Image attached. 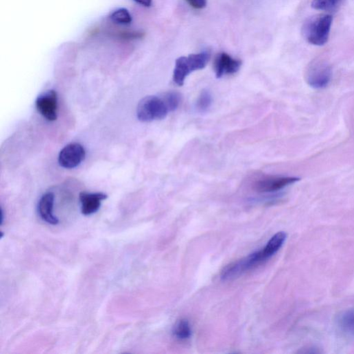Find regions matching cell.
Returning <instances> with one entry per match:
<instances>
[{"label":"cell","mask_w":354,"mask_h":354,"mask_svg":"<svg viewBox=\"0 0 354 354\" xmlns=\"http://www.w3.org/2000/svg\"><path fill=\"white\" fill-rule=\"evenodd\" d=\"M333 17L330 14H318L307 19L302 27L305 40L315 46H323L329 40Z\"/></svg>","instance_id":"cell-2"},{"label":"cell","mask_w":354,"mask_h":354,"mask_svg":"<svg viewBox=\"0 0 354 354\" xmlns=\"http://www.w3.org/2000/svg\"><path fill=\"white\" fill-rule=\"evenodd\" d=\"M343 0H312L311 8L318 11L332 12L335 10Z\"/></svg>","instance_id":"cell-15"},{"label":"cell","mask_w":354,"mask_h":354,"mask_svg":"<svg viewBox=\"0 0 354 354\" xmlns=\"http://www.w3.org/2000/svg\"><path fill=\"white\" fill-rule=\"evenodd\" d=\"M213 103V98L209 90H203L199 95L196 103V108L200 113H206L211 108Z\"/></svg>","instance_id":"cell-13"},{"label":"cell","mask_w":354,"mask_h":354,"mask_svg":"<svg viewBox=\"0 0 354 354\" xmlns=\"http://www.w3.org/2000/svg\"><path fill=\"white\" fill-rule=\"evenodd\" d=\"M85 158V150L79 143H71L65 146L60 152L58 162L67 169L79 165Z\"/></svg>","instance_id":"cell-7"},{"label":"cell","mask_w":354,"mask_h":354,"mask_svg":"<svg viewBox=\"0 0 354 354\" xmlns=\"http://www.w3.org/2000/svg\"><path fill=\"white\" fill-rule=\"evenodd\" d=\"M169 113L163 95L145 97L139 102L137 110L139 120L144 123L164 119Z\"/></svg>","instance_id":"cell-4"},{"label":"cell","mask_w":354,"mask_h":354,"mask_svg":"<svg viewBox=\"0 0 354 354\" xmlns=\"http://www.w3.org/2000/svg\"><path fill=\"white\" fill-rule=\"evenodd\" d=\"M107 198L108 196L102 193H81L80 194V201L82 213L86 216L96 213L100 209L102 202Z\"/></svg>","instance_id":"cell-10"},{"label":"cell","mask_w":354,"mask_h":354,"mask_svg":"<svg viewBox=\"0 0 354 354\" xmlns=\"http://www.w3.org/2000/svg\"><path fill=\"white\" fill-rule=\"evenodd\" d=\"M174 335L180 340L189 339L192 334V329L189 322L183 319L176 324L173 330Z\"/></svg>","instance_id":"cell-14"},{"label":"cell","mask_w":354,"mask_h":354,"mask_svg":"<svg viewBox=\"0 0 354 354\" xmlns=\"http://www.w3.org/2000/svg\"><path fill=\"white\" fill-rule=\"evenodd\" d=\"M36 108L40 114L47 121H54L58 115V95L51 91L39 97L36 101Z\"/></svg>","instance_id":"cell-8"},{"label":"cell","mask_w":354,"mask_h":354,"mask_svg":"<svg viewBox=\"0 0 354 354\" xmlns=\"http://www.w3.org/2000/svg\"><path fill=\"white\" fill-rule=\"evenodd\" d=\"M305 77L309 86L322 90L331 81L332 68L326 60L316 58L307 66Z\"/></svg>","instance_id":"cell-5"},{"label":"cell","mask_w":354,"mask_h":354,"mask_svg":"<svg viewBox=\"0 0 354 354\" xmlns=\"http://www.w3.org/2000/svg\"><path fill=\"white\" fill-rule=\"evenodd\" d=\"M134 1L145 8H150L152 4V0H134Z\"/></svg>","instance_id":"cell-19"},{"label":"cell","mask_w":354,"mask_h":354,"mask_svg":"<svg viewBox=\"0 0 354 354\" xmlns=\"http://www.w3.org/2000/svg\"><path fill=\"white\" fill-rule=\"evenodd\" d=\"M285 241L282 235L276 234L262 249L226 266L222 272L221 278L225 281L231 280L255 269L273 257L282 248Z\"/></svg>","instance_id":"cell-1"},{"label":"cell","mask_w":354,"mask_h":354,"mask_svg":"<svg viewBox=\"0 0 354 354\" xmlns=\"http://www.w3.org/2000/svg\"><path fill=\"white\" fill-rule=\"evenodd\" d=\"M300 180L295 176H268L257 181L254 185V189L261 193L277 192L298 182Z\"/></svg>","instance_id":"cell-6"},{"label":"cell","mask_w":354,"mask_h":354,"mask_svg":"<svg viewBox=\"0 0 354 354\" xmlns=\"http://www.w3.org/2000/svg\"><path fill=\"white\" fill-rule=\"evenodd\" d=\"M242 62L234 59L226 53L220 54L215 58L214 69L217 78L226 75L236 73L241 68Z\"/></svg>","instance_id":"cell-9"},{"label":"cell","mask_w":354,"mask_h":354,"mask_svg":"<svg viewBox=\"0 0 354 354\" xmlns=\"http://www.w3.org/2000/svg\"><path fill=\"white\" fill-rule=\"evenodd\" d=\"M340 330L346 335L354 336V310L342 313L338 321Z\"/></svg>","instance_id":"cell-12"},{"label":"cell","mask_w":354,"mask_h":354,"mask_svg":"<svg viewBox=\"0 0 354 354\" xmlns=\"http://www.w3.org/2000/svg\"><path fill=\"white\" fill-rule=\"evenodd\" d=\"M211 56L209 51H204L200 54H191L187 57L182 56L177 59L175 62L173 73L174 82L177 85H184L186 78L192 72L206 67Z\"/></svg>","instance_id":"cell-3"},{"label":"cell","mask_w":354,"mask_h":354,"mask_svg":"<svg viewBox=\"0 0 354 354\" xmlns=\"http://www.w3.org/2000/svg\"><path fill=\"white\" fill-rule=\"evenodd\" d=\"M188 3L193 8L202 10L206 8L207 0H187Z\"/></svg>","instance_id":"cell-18"},{"label":"cell","mask_w":354,"mask_h":354,"mask_svg":"<svg viewBox=\"0 0 354 354\" xmlns=\"http://www.w3.org/2000/svg\"><path fill=\"white\" fill-rule=\"evenodd\" d=\"M54 196L51 193L44 195L38 204V212L40 217L47 223L51 225H57L58 219L54 215Z\"/></svg>","instance_id":"cell-11"},{"label":"cell","mask_w":354,"mask_h":354,"mask_svg":"<svg viewBox=\"0 0 354 354\" xmlns=\"http://www.w3.org/2000/svg\"><path fill=\"white\" fill-rule=\"evenodd\" d=\"M110 19L115 23L127 25L131 24L132 18L129 11L125 8H120L113 12Z\"/></svg>","instance_id":"cell-16"},{"label":"cell","mask_w":354,"mask_h":354,"mask_svg":"<svg viewBox=\"0 0 354 354\" xmlns=\"http://www.w3.org/2000/svg\"><path fill=\"white\" fill-rule=\"evenodd\" d=\"M171 113L178 109L182 102V96L177 92H167L163 94Z\"/></svg>","instance_id":"cell-17"}]
</instances>
